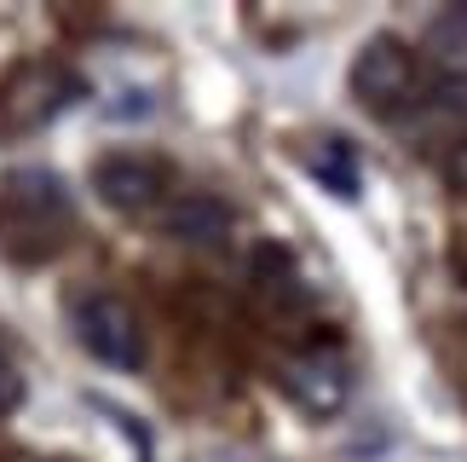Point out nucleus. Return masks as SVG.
Returning a JSON list of instances; mask_svg holds the SVG:
<instances>
[{"label": "nucleus", "mask_w": 467, "mask_h": 462, "mask_svg": "<svg viewBox=\"0 0 467 462\" xmlns=\"http://www.w3.org/2000/svg\"><path fill=\"white\" fill-rule=\"evenodd\" d=\"M69 330H76V341L110 370L145 364V324H139V312L110 289H87V295L69 300Z\"/></svg>", "instance_id": "2"}, {"label": "nucleus", "mask_w": 467, "mask_h": 462, "mask_svg": "<svg viewBox=\"0 0 467 462\" xmlns=\"http://www.w3.org/2000/svg\"><path fill=\"white\" fill-rule=\"evenodd\" d=\"M81 93V81L58 64H29L0 87V133H35Z\"/></svg>", "instance_id": "4"}, {"label": "nucleus", "mask_w": 467, "mask_h": 462, "mask_svg": "<svg viewBox=\"0 0 467 462\" xmlns=\"http://www.w3.org/2000/svg\"><path fill=\"white\" fill-rule=\"evenodd\" d=\"M306 173L323 191H335V197H358V185H364L358 151L347 139H317V145H306Z\"/></svg>", "instance_id": "8"}, {"label": "nucleus", "mask_w": 467, "mask_h": 462, "mask_svg": "<svg viewBox=\"0 0 467 462\" xmlns=\"http://www.w3.org/2000/svg\"><path fill=\"white\" fill-rule=\"evenodd\" d=\"M421 99L439 116H467V69H439L433 81H421Z\"/></svg>", "instance_id": "10"}, {"label": "nucleus", "mask_w": 467, "mask_h": 462, "mask_svg": "<svg viewBox=\"0 0 467 462\" xmlns=\"http://www.w3.org/2000/svg\"><path fill=\"white\" fill-rule=\"evenodd\" d=\"M277 382L283 394H289L306 416H340L352 399V370L340 359L335 347H306V352H289V359L277 364Z\"/></svg>", "instance_id": "3"}, {"label": "nucleus", "mask_w": 467, "mask_h": 462, "mask_svg": "<svg viewBox=\"0 0 467 462\" xmlns=\"http://www.w3.org/2000/svg\"><path fill=\"white\" fill-rule=\"evenodd\" d=\"M196 462H237V457H196Z\"/></svg>", "instance_id": "13"}, {"label": "nucleus", "mask_w": 467, "mask_h": 462, "mask_svg": "<svg viewBox=\"0 0 467 462\" xmlns=\"http://www.w3.org/2000/svg\"><path fill=\"white\" fill-rule=\"evenodd\" d=\"M17 404H24V376H17V364L6 359L0 364V416H12Z\"/></svg>", "instance_id": "11"}, {"label": "nucleus", "mask_w": 467, "mask_h": 462, "mask_svg": "<svg viewBox=\"0 0 467 462\" xmlns=\"http://www.w3.org/2000/svg\"><path fill=\"white\" fill-rule=\"evenodd\" d=\"M451 180L467 191V145H462V151H451Z\"/></svg>", "instance_id": "12"}, {"label": "nucleus", "mask_w": 467, "mask_h": 462, "mask_svg": "<svg viewBox=\"0 0 467 462\" xmlns=\"http://www.w3.org/2000/svg\"><path fill=\"white\" fill-rule=\"evenodd\" d=\"M0 208H12V215H24V226L35 231H58L64 215H69V197H64V185L52 180V173L41 168H29V173H12L6 180V197H0Z\"/></svg>", "instance_id": "7"}, {"label": "nucleus", "mask_w": 467, "mask_h": 462, "mask_svg": "<svg viewBox=\"0 0 467 462\" xmlns=\"http://www.w3.org/2000/svg\"><path fill=\"white\" fill-rule=\"evenodd\" d=\"M254 295L265 300V307H300V300H306L300 266L283 255V248H272V243L254 255Z\"/></svg>", "instance_id": "9"}, {"label": "nucleus", "mask_w": 467, "mask_h": 462, "mask_svg": "<svg viewBox=\"0 0 467 462\" xmlns=\"http://www.w3.org/2000/svg\"><path fill=\"white\" fill-rule=\"evenodd\" d=\"M156 226L185 248H225L231 231H237V208L225 197H213V191H173L156 208Z\"/></svg>", "instance_id": "6"}, {"label": "nucleus", "mask_w": 467, "mask_h": 462, "mask_svg": "<svg viewBox=\"0 0 467 462\" xmlns=\"http://www.w3.org/2000/svg\"><path fill=\"white\" fill-rule=\"evenodd\" d=\"M352 93L358 104H364L369 116H399L410 110V104L421 99V58L410 52L399 35H369L364 47H358V58H352Z\"/></svg>", "instance_id": "1"}, {"label": "nucleus", "mask_w": 467, "mask_h": 462, "mask_svg": "<svg viewBox=\"0 0 467 462\" xmlns=\"http://www.w3.org/2000/svg\"><path fill=\"white\" fill-rule=\"evenodd\" d=\"M93 191L116 215H156L168 203V168L145 151H110L93 163Z\"/></svg>", "instance_id": "5"}, {"label": "nucleus", "mask_w": 467, "mask_h": 462, "mask_svg": "<svg viewBox=\"0 0 467 462\" xmlns=\"http://www.w3.org/2000/svg\"><path fill=\"white\" fill-rule=\"evenodd\" d=\"M6 359H12V352H6V341H0V364H6Z\"/></svg>", "instance_id": "14"}]
</instances>
